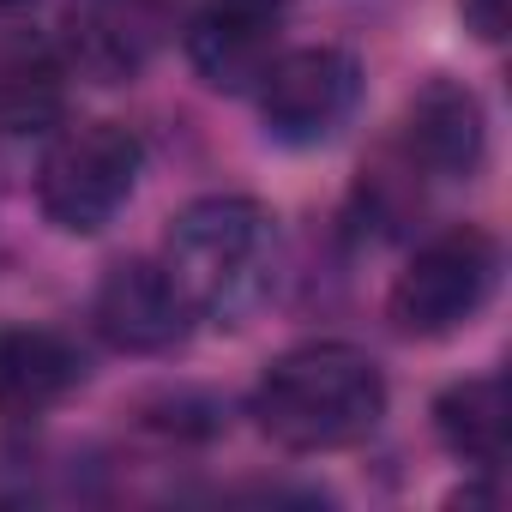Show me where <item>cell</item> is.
I'll return each instance as SVG.
<instances>
[{
    "mask_svg": "<svg viewBox=\"0 0 512 512\" xmlns=\"http://www.w3.org/2000/svg\"><path fill=\"white\" fill-rule=\"evenodd\" d=\"M67 67L61 55L37 49V43H13L0 49V133L7 139H31L61 127L67 115Z\"/></svg>",
    "mask_w": 512,
    "mask_h": 512,
    "instance_id": "obj_12",
    "label": "cell"
},
{
    "mask_svg": "<svg viewBox=\"0 0 512 512\" xmlns=\"http://www.w3.org/2000/svg\"><path fill=\"white\" fill-rule=\"evenodd\" d=\"M278 211L253 193H205L163 229V272L187 296L193 320L241 326L278 284Z\"/></svg>",
    "mask_w": 512,
    "mask_h": 512,
    "instance_id": "obj_2",
    "label": "cell"
},
{
    "mask_svg": "<svg viewBox=\"0 0 512 512\" xmlns=\"http://www.w3.org/2000/svg\"><path fill=\"white\" fill-rule=\"evenodd\" d=\"M85 350L61 326H7L0 332V416L37 422L85 386Z\"/></svg>",
    "mask_w": 512,
    "mask_h": 512,
    "instance_id": "obj_10",
    "label": "cell"
},
{
    "mask_svg": "<svg viewBox=\"0 0 512 512\" xmlns=\"http://www.w3.org/2000/svg\"><path fill=\"white\" fill-rule=\"evenodd\" d=\"M434 434L464 470L494 476L506 464V386H500V374L452 380L434 398Z\"/></svg>",
    "mask_w": 512,
    "mask_h": 512,
    "instance_id": "obj_11",
    "label": "cell"
},
{
    "mask_svg": "<svg viewBox=\"0 0 512 512\" xmlns=\"http://www.w3.org/2000/svg\"><path fill=\"white\" fill-rule=\"evenodd\" d=\"M91 326L121 356H169L199 326L163 260H115L91 290Z\"/></svg>",
    "mask_w": 512,
    "mask_h": 512,
    "instance_id": "obj_7",
    "label": "cell"
},
{
    "mask_svg": "<svg viewBox=\"0 0 512 512\" xmlns=\"http://www.w3.org/2000/svg\"><path fill=\"white\" fill-rule=\"evenodd\" d=\"M145 139L121 121L61 127L37 163V211L61 235H103L139 193Z\"/></svg>",
    "mask_w": 512,
    "mask_h": 512,
    "instance_id": "obj_3",
    "label": "cell"
},
{
    "mask_svg": "<svg viewBox=\"0 0 512 512\" xmlns=\"http://www.w3.org/2000/svg\"><path fill=\"white\" fill-rule=\"evenodd\" d=\"M458 13H464V31H476L482 43L506 37V0H458Z\"/></svg>",
    "mask_w": 512,
    "mask_h": 512,
    "instance_id": "obj_14",
    "label": "cell"
},
{
    "mask_svg": "<svg viewBox=\"0 0 512 512\" xmlns=\"http://www.w3.org/2000/svg\"><path fill=\"white\" fill-rule=\"evenodd\" d=\"M139 428L157 434V440H211L223 428V404L205 398V392H157L139 404Z\"/></svg>",
    "mask_w": 512,
    "mask_h": 512,
    "instance_id": "obj_13",
    "label": "cell"
},
{
    "mask_svg": "<svg viewBox=\"0 0 512 512\" xmlns=\"http://www.w3.org/2000/svg\"><path fill=\"white\" fill-rule=\"evenodd\" d=\"M398 157L422 181H476L488 163V103L464 79H428L404 109Z\"/></svg>",
    "mask_w": 512,
    "mask_h": 512,
    "instance_id": "obj_9",
    "label": "cell"
},
{
    "mask_svg": "<svg viewBox=\"0 0 512 512\" xmlns=\"http://www.w3.org/2000/svg\"><path fill=\"white\" fill-rule=\"evenodd\" d=\"M500 290V241L482 223L434 229L386 290V320L404 338H452L464 332Z\"/></svg>",
    "mask_w": 512,
    "mask_h": 512,
    "instance_id": "obj_4",
    "label": "cell"
},
{
    "mask_svg": "<svg viewBox=\"0 0 512 512\" xmlns=\"http://www.w3.org/2000/svg\"><path fill=\"white\" fill-rule=\"evenodd\" d=\"M362 61L338 43H302V49H278L272 67L253 79V103H260L266 139L308 151L338 139L356 109H362Z\"/></svg>",
    "mask_w": 512,
    "mask_h": 512,
    "instance_id": "obj_5",
    "label": "cell"
},
{
    "mask_svg": "<svg viewBox=\"0 0 512 512\" xmlns=\"http://www.w3.org/2000/svg\"><path fill=\"white\" fill-rule=\"evenodd\" d=\"M290 13L296 0H199L181 49L211 91H253V79L284 49Z\"/></svg>",
    "mask_w": 512,
    "mask_h": 512,
    "instance_id": "obj_8",
    "label": "cell"
},
{
    "mask_svg": "<svg viewBox=\"0 0 512 512\" xmlns=\"http://www.w3.org/2000/svg\"><path fill=\"white\" fill-rule=\"evenodd\" d=\"M175 37V0H67L61 67L91 85H133Z\"/></svg>",
    "mask_w": 512,
    "mask_h": 512,
    "instance_id": "obj_6",
    "label": "cell"
},
{
    "mask_svg": "<svg viewBox=\"0 0 512 512\" xmlns=\"http://www.w3.org/2000/svg\"><path fill=\"white\" fill-rule=\"evenodd\" d=\"M37 0H0V19H19V13H31Z\"/></svg>",
    "mask_w": 512,
    "mask_h": 512,
    "instance_id": "obj_15",
    "label": "cell"
},
{
    "mask_svg": "<svg viewBox=\"0 0 512 512\" xmlns=\"http://www.w3.org/2000/svg\"><path fill=\"white\" fill-rule=\"evenodd\" d=\"M386 404H392V386L368 350L344 338H314L284 350L260 374L247 410L272 446L296 458H320V452L362 446L386 422Z\"/></svg>",
    "mask_w": 512,
    "mask_h": 512,
    "instance_id": "obj_1",
    "label": "cell"
}]
</instances>
